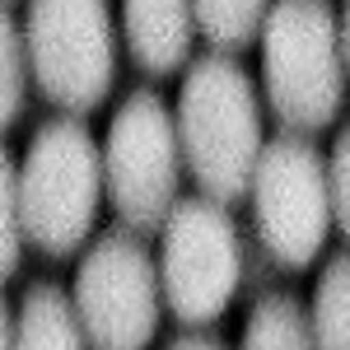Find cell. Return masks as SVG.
I'll return each instance as SVG.
<instances>
[{
    "instance_id": "cell-1",
    "label": "cell",
    "mask_w": 350,
    "mask_h": 350,
    "mask_svg": "<svg viewBox=\"0 0 350 350\" xmlns=\"http://www.w3.org/2000/svg\"><path fill=\"white\" fill-rule=\"evenodd\" d=\"M178 135L183 159L201 196L219 206L252 191V173L262 163V94L239 56H196L178 89Z\"/></svg>"
},
{
    "instance_id": "cell-2",
    "label": "cell",
    "mask_w": 350,
    "mask_h": 350,
    "mask_svg": "<svg viewBox=\"0 0 350 350\" xmlns=\"http://www.w3.org/2000/svg\"><path fill=\"white\" fill-rule=\"evenodd\" d=\"M103 191V145L89 135L84 122L52 117L33 131L28 154L19 159V201L28 243L42 257L66 262L80 252L84 239L94 234Z\"/></svg>"
},
{
    "instance_id": "cell-3",
    "label": "cell",
    "mask_w": 350,
    "mask_h": 350,
    "mask_svg": "<svg viewBox=\"0 0 350 350\" xmlns=\"http://www.w3.org/2000/svg\"><path fill=\"white\" fill-rule=\"evenodd\" d=\"M262 94L280 126L295 135L336 122L346 98V52L341 14L318 0L271 5L262 33Z\"/></svg>"
},
{
    "instance_id": "cell-4",
    "label": "cell",
    "mask_w": 350,
    "mask_h": 350,
    "mask_svg": "<svg viewBox=\"0 0 350 350\" xmlns=\"http://www.w3.org/2000/svg\"><path fill=\"white\" fill-rule=\"evenodd\" d=\"M183 135L178 112L154 89H131L103 135V178L117 219L135 234H163L183 187Z\"/></svg>"
},
{
    "instance_id": "cell-5",
    "label": "cell",
    "mask_w": 350,
    "mask_h": 350,
    "mask_svg": "<svg viewBox=\"0 0 350 350\" xmlns=\"http://www.w3.org/2000/svg\"><path fill=\"white\" fill-rule=\"evenodd\" d=\"M247 196H252L257 239L271 252V262L285 271L313 267L336 224L323 150L295 131H280L275 140H267Z\"/></svg>"
},
{
    "instance_id": "cell-6",
    "label": "cell",
    "mask_w": 350,
    "mask_h": 350,
    "mask_svg": "<svg viewBox=\"0 0 350 350\" xmlns=\"http://www.w3.org/2000/svg\"><path fill=\"white\" fill-rule=\"evenodd\" d=\"M70 295L94 350H145L159 332V262L145 247V234L126 224H112L89 243Z\"/></svg>"
},
{
    "instance_id": "cell-7",
    "label": "cell",
    "mask_w": 350,
    "mask_h": 350,
    "mask_svg": "<svg viewBox=\"0 0 350 350\" xmlns=\"http://www.w3.org/2000/svg\"><path fill=\"white\" fill-rule=\"evenodd\" d=\"M28 66L61 112H94L117 80V28L103 0H33L24 19Z\"/></svg>"
},
{
    "instance_id": "cell-8",
    "label": "cell",
    "mask_w": 350,
    "mask_h": 350,
    "mask_svg": "<svg viewBox=\"0 0 350 350\" xmlns=\"http://www.w3.org/2000/svg\"><path fill=\"white\" fill-rule=\"evenodd\" d=\"M243 275L234 215L211 196H183L163 224L159 280L163 304L183 327H206L229 308Z\"/></svg>"
},
{
    "instance_id": "cell-9",
    "label": "cell",
    "mask_w": 350,
    "mask_h": 350,
    "mask_svg": "<svg viewBox=\"0 0 350 350\" xmlns=\"http://www.w3.org/2000/svg\"><path fill=\"white\" fill-rule=\"evenodd\" d=\"M122 33L131 61L145 75H178L183 66H191L196 10L183 0H131L122 5Z\"/></svg>"
},
{
    "instance_id": "cell-10",
    "label": "cell",
    "mask_w": 350,
    "mask_h": 350,
    "mask_svg": "<svg viewBox=\"0 0 350 350\" xmlns=\"http://www.w3.org/2000/svg\"><path fill=\"white\" fill-rule=\"evenodd\" d=\"M0 350H94L75 313V295L56 280H33L19 308H5Z\"/></svg>"
},
{
    "instance_id": "cell-11",
    "label": "cell",
    "mask_w": 350,
    "mask_h": 350,
    "mask_svg": "<svg viewBox=\"0 0 350 350\" xmlns=\"http://www.w3.org/2000/svg\"><path fill=\"white\" fill-rule=\"evenodd\" d=\"M239 350H318L308 304L295 290H271L252 304Z\"/></svg>"
},
{
    "instance_id": "cell-12",
    "label": "cell",
    "mask_w": 350,
    "mask_h": 350,
    "mask_svg": "<svg viewBox=\"0 0 350 350\" xmlns=\"http://www.w3.org/2000/svg\"><path fill=\"white\" fill-rule=\"evenodd\" d=\"M313 336L318 350H350V252H332L313 285Z\"/></svg>"
},
{
    "instance_id": "cell-13",
    "label": "cell",
    "mask_w": 350,
    "mask_h": 350,
    "mask_svg": "<svg viewBox=\"0 0 350 350\" xmlns=\"http://www.w3.org/2000/svg\"><path fill=\"white\" fill-rule=\"evenodd\" d=\"M191 10H196V33H206L211 47L224 56L252 47L271 19V5H262V0H201Z\"/></svg>"
},
{
    "instance_id": "cell-14",
    "label": "cell",
    "mask_w": 350,
    "mask_h": 350,
    "mask_svg": "<svg viewBox=\"0 0 350 350\" xmlns=\"http://www.w3.org/2000/svg\"><path fill=\"white\" fill-rule=\"evenodd\" d=\"M0 52H5V84H0V122L14 126L24 117L28 103V42H24V28L14 24V5H5V19H0Z\"/></svg>"
},
{
    "instance_id": "cell-15",
    "label": "cell",
    "mask_w": 350,
    "mask_h": 350,
    "mask_svg": "<svg viewBox=\"0 0 350 350\" xmlns=\"http://www.w3.org/2000/svg\"><path fill=\"white\" fill-rule=\"evenodd\" d=\"M0 211H5V234H0V267H5V280L19 275V262H24V201H19V159L5 154L0 163Z\"/></svg>"
},
{
    "instance_id": "cell-16",
    "label": "cell",
    "mask_w": 350,
    "mask_h": 350,
    "mask_svg": "<svg viewBox=\"0 0 350 350\" xmlns=\"http://www.w3.org/2000/svg\"><path fill=\"white\" fill-rule=\"evenodd\" d=\"M327 178H332V211H336V229H341L346 243H350V126H341V135L332 140Z\"/></svg>"
},
{
    "instance_id": "cell-17",
    "label": "cell",
    "mask_w": 350,
    "mask_h": 350,
    "mask_svg": "<svg viewBox=\"0 0 350 350\" xmlns=\"http://www.w3.org/2000/svg\"><path fill=\"white\" fill-rule=\"evenodd\" d=\"M163 350H229L219 336H211V332H183V336H173Z\"/></svg>"
},
{
    "instance_id": "cell-18",
    "label": "cell",
    "mask_w": 350,
    "mask_h": 350,
    "mask_svg": "<svg viewBox=\"0 0 350 350\" xmlns=\"http://www.w3.org/2000/svg\"><path fill=\"white\" fill-rule=\"evenodd\" d=\"M341 52H346V75H350V5L341 10Z\"/></svg>"
}]
</instances>
